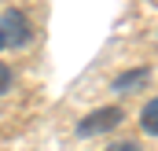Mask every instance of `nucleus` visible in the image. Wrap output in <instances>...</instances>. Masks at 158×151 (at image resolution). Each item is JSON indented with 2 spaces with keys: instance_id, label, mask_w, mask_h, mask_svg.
Wrapping results in <instances>:
<instances>
[{
  "instance_id": "obj_3",
  "label": "nucleus",
  "mask_w": 158,
  "mask_h": 151,
  "mask_svg": "<svg viewBox=\"0 0 158 151\" xmlns=\"http://www.w3.org/2000/svg\"><path fill=\"white\" fill-rule=\"evenodd\" d=\"M147 70L140 67V70H129V74H121V77H114V92H132V88H140V85H147Z\"/></svg>"
},
{
  "instance_id": "obj_4",
  "label": "nucleus",
  "mask_w": 158,
  "mask_h": 151,
  "mask_svg": "<svg viewBox=\"0 0 158 151\" xmlns=\"http://www.w3.org/2000/svg\"><path fill=\"white\" fill-rule=\"evenodd\" d=\"M140 125H143V133L158 136V96L143 103V111H140Z\"/></svg>"
},
{
  "instance_id": "obj_7",
  "label": "nucleus",
  "mask_w": 158,
  "mask_h": 151,
  "mask_svg": "<svg viewBox=\"0 0 158 151\" xmlns=\"http://www.w3.org/2000/svg\"><path fill=\"white\" fill-rule=\"evenodd\" d=\"M0 48H4V37H0Z\"/></svg>"
},
{
  "instance_id": "obj_5",
  "label": "nucleus",
  "mask_w": 158,
  "mask_h": 151,
  "mask_svg": "<svg viewBox=\"0 0 158 151\" xmlns=\"http://www.w3.org/2000/svg\"><path fill=\"white\" fill-rule=\"evenodd\" d=\"M107 151H143V148H140L136 140H118V144H110Z\"/></svg>"
},
{
  "instance_id": "obj_1",
  "label": "nucleus",
  "mask_w": 158,
  "mask_h": 151,
  "mask_svg": "<svg viewBox=\"0 0 158 151\" xmlns=\"http://www.w3.org/2000/svg\"><path fill=\"white\" fill-rule=\"evenodd\" d=\"M0 37H4L7 48H26L33 41V26H30V19H26L22 7H7L0 15Z\"/></svg>"
},
{
  "instance_id": "obj_2",
  "label": "nucleus",
  "mask_w": 158,
  "mask_h": 151,
  "mask_svg": "<svg viewBox=\"0 0 158 151\" xmlns=\"http://www.w3.org/2000/svg\"><path fill=\"white\" fill-rule=\"evenodd\" d=\"M121 122H125V111L121 107H96V111H88L85 118L77 122V136H99V133H110V129H118Z\"/></svg>"
},
{
  "instance_id": "obj_6",
  "label": "nucleus",
  "mask_w": 158,
  "mask_h": 151,
  "mask_svg": "<svg viewBox=\"0 0 158 151\" xmlns=\"http://www.w3.org/2000/svg\"><path fill=\"white\" fill-rule=\"evenodd\" d=\"M7 85H11V67H7V63H0V96L7 92Z\"/></svg>"
}]
</instances>
